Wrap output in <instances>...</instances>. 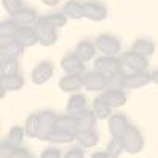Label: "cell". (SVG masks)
I'll return each mask as SVG.
<instances>
[{
	"label": "cell",
	"instance_id": "cell-1",
	"mask_svg": "<svg viewBox=\"0 0 158 158\" xmlns=\"http://www.w3.org/2000/svg\"><path fill=\"white\" fill-rule=\"evenodd\" d=\"M25 135V130L21 127H13L10 130V133L6 136V139H3L2 146H0V156L2 158H8L11 156V153L15 152L18 147H21V142L24 139Z\"/></svg>",
	"mask_w": 158,
	"mask_h": 158
},
{
	"label": "cell",
	"instance_id": "cell-2",
	"mask_svg": "<svg viewBox=\"0 0 158 158\" xmlns=\"http://www.w3.org/2000/svg\"><path fill=\"white\" fill-rule=\"evenodd\" d=\"M35 32L38 35V41L43 46H52L57 41V29L52 27V25L48 22L46 16L44 18H38V22L35 25Z\"/></svg>",
	"mask_w": 158,
	"mask_h": 158
},
{
	"label": "cell",
	"instance_id": "cell-3",
	"mask_svg": "<svg viewBox=\"0 0 158 158\" xmlns=\"http://www.w3.org/2000/svg\"><path fill=\"white\" fill-rule=\"evenodd\" d=\"M122 141L125 144V150L128 153H138L144 147V138L141 135V131L136 127H131V125L128 127L125 135L122 136Z\"/></svg>",
	"mask_w": 158,
	"mask_h": 158
},
{
	"label": "cell",
	"instance_id": "cell-4",
	"mask_svg": "<svg viewBox=\"0 0 158 158\" xmlns=\"http://www.w3.org/2000/svg\"><path fill=\"white\" fill-rule=\"evenodd\" d=\"M38 120H40V128H38V139L46 141V138L54 131L56 128V120L57 115L52 111H40L38 112Z\"/></svg>",
	"mask_w": 158,
	"mask_h": 158
},
{
	"label": "cell",
	"instance_id": "cell-5",
	"mask_svg": "<svg viewBox=\"0 0 158 158\" xmlns=\"http://www.w3.org/2000/svg\"><path fill=\"white\" fill-rule=\"evenodd\" d=\"M97 49L101 52L103 56H111L114 57L118 51H120V41L109 33H103L97 38V43H95Z\"/></svg>",
	"mask_w": 158,
	"mask_h": 158
},
{
	"label": "cell",
	"instance_id": "cell-6",
	"mask_svg": "<svg viewBox=\"0 0 158 158\" xmlns=\"http://www.w3.org/2000/svg\"><path fill=\"white\" fill-rule=\"evenodd\" d=\"M94 67H95L97 71H100V73H103L106 77H109L112 73H115V71L120 70L123 65H122L120 59H115V57H111V56H100V57L95 60Z\"/></svg>",
	"mask_w": 158,
	"mask_h": 158
},
{
	"label": "cell",
	"instance_id": "cell-7",
	"mask_svg": "<svg viewBox=\"0 0 158 158\" xmlns=\"http://www.w3.org/2000/svg\"><path fill=\"white\" fill-rule=\"evenodd\" d=\"M120 62H122V65H125L127 68L133 70V73L146 71V68L149 67L147 57H144L141 54H136V52H133V51H128V52H125V54H122Z\"/></svg>",
	"mask_w": 158,
	"mask_h": 158
},
{
	"label": "cell",
	"instance_id": "cell-8",
	"mask_svg": "<svg viewBox=\"0 0 158 158\" xmlns=\"http://www.w3.org/2000/svg\"><path fill=\"white\" fill-rule=\"evenodd\" d=\"M84 87L87 90H95V92H103L108 87V77L100 71H89L84 76Z\"/></svg>",
	"mask_w": 158,
	"mask_h": 158
},
{
	"label": "cell",
	"instance_id": "cell-9",
	"mask_svg": "<svg viewBox=\"0 0 158 158\" xmlns=\"http://www.w3.org/2000/svg\"><path fill=\"white\" fill-rule=\"evenodd\" d=\"M62 68L63 71L70 74V76H79L82 74L85 67H84V60H81L76 54H68L62 59Z\"/></svg>",
	"mask_w": 158,
	"mask_h": 158
},
{
	"label": "cell",
	"instance_id": "cell-10",
	"mask_svg": "<svg viewBox=\"0 0 158 158\" xmlns=\"http://www.w3.org/2000/svg\"><path fill=\"white\" fill-rule=\"evenodd\" d=\"M54 74V67L51 62H40L32 71V82L36 85L44 84L48 79H51V76Z\"/></svg>",
	"mask_w": 158,
	"mask_h": 158
},
{
	"label": "cell",
	"instance_id": "cell-11",
	"mask_svg": "<svg viewBox=\"0 0 158 158\" xmlns=\"http://www.w3.org/2000/svg\"><path fill=\"white\" fill-rule=\"evenodd\" d=\"M0 49H2V57H13L18 59L19 56L24 54V46L18 43L13 36L10 38H0Z\"/></svg>",
	"mask_w": 158,
	"mask_h": 158
},
{
	"label": "cell",
	"instance_id": "cell-12",
	"mask_svg": "<svg viewBox=\"0 0 158 158\" xmlns=\"http://www.w3.org/2000/svg\"><path fill=\"white\" fill-rule=\"evenodd\" d=\"M82 13H84V18L90 19V21H103L104 18L108 16V10L106 6H103L101 3L97 2H87L82 5Z\"/></svg>",
	"mask_w": 158,
	"mask_h": 158
},
{
	"label": "cell",
	"instance_id": "cell-13",
	"mask_svg": "<svg viewBox=\"0 0 158 158\" xmlns=\"http://www.w3.org/2000/svg\"><path fill=\"white\" fill-rule=\"evenodd\" d=\"M149 82H152V77L147 71H136V73L127 74L123 89H139V87L147 85Z\"/></svg>",
	"mask_w": 158,
	"mask_h": 158
},
{
	"label": "cell",
	"instance_id": "cell-14",
	"mask_svg": "<svg viewBox=\"0 0 158 158\" xmlns=\"http://www.w3.org/2000/svg\"><path fill=\"white\" fill-rule=\"evenodd\" d=\"M15 40L18 43H21L24 48H29V46L40 43L38 35L33 27H18V30L15 32Z\"/></svg>",
	"mask_w": 158,
	"mask_h": 158
},
{
	"label": "cell",
	"instance_id": "cell-15",
	"mask_svg": "<svg viewBox=\"0 0 158 158\" xmlns=\"http://www.w3.org/2000/svg\"><path fill=\"white\" fill-rule=\"evenodd\" d=\"M100 98L106 104H109L111 108H118L122 104H125L127 101V95L125 92H122V89H108L106 92H103L100 95Z\"/></svg>",
	"mask_w": 158,
	"mask_h": 158
},
{
	"label": "cell",
	"instance_id": "cell-16",
	"mask_svg": "<svg viewBox=\"0 0 158 158\" xmlns=\"http://www.w3.org/2000/svg\"><path fill=\"white\" fill-rule=\"evenodd\" d=\"M18 27H33L38 22V16L32 8H24L11 18Z\"/></svg>",
	"mask_w": 158,
	"mask_h": 158
},
{
	"label": "cell",
	"instance_id": "cell-17",
	"mask_svg": "<svg viewBox=\"0 0 158 158\" xmlns=\"http://www.w3.org/2000/svg\"><path fill=\"white\" fill-rule=\"evenodd\" d=\"M130 123H128V118L123 114H115L111 115V120H109V131L112 138H122L125 135V131L128 130Z\"/></svg>",
	"mask_w": 158,
	"mask_h": 158
},
{
	"label": "cell",
	"instance_id": "cell-18",
	"mask_svg": "<svg viewBox=\"0 0 158 158\" xmlns=\"http://www.w3.org/2000/svg\"><path fill=\"white\" fill-rule=\"evenodd\" d=\"M59 87L63 92L76 94V92H79V90L84 87V76H81V74H79V76H70V74H67L65 77L60 79Z\"/></svg>",
	"mask_w": 158,
	"mask_h": 158
},
{
	"label": "cell",
	"instance_id": "cell-19",
	"mask_svg": "<svg viewBox=\"0 0 158 158\" xmlns=\"http://www.w3.org/2000/svg\"><path fill=\"white\" fill-rule=\"evenodd\" d=\"M85 111V97L81 94H73L68 100V106H67V112L73 117H77L81 112Z\"/></svg>",
	"mask_w": 158,
	"mask_h": 158
},
{
	"label": "cell",
	"instance_id": "cell-20",
	"mask_svg": "<svg viewBox=\"0 0 158 158\" xmlns=\"http://www.w3.org/2000/svg\"><path fill=\"white\" fill-rule=\"evenodd\" d=\"M77 131H90L95 128V122H97V115L94 114V111L85 109L84 112H81L77 117ZM76 131V133H77Z\"/></svg>",
	"mask_w": 158,
	"mask_h": 158
},
{
	"label": "cell",
	"instance_id": "cell-21",
	"mask_svg": "<svg viewBox=\"0 0 158 158\" xmlns=\"http://www.w3.org/2000/svg\"><path fill=\"white\" fill-rule=\"evenodd\" d=\"M74 141H76L81 147L90 149V147L97 146V142H98V135H97V131H94V130H90V131H77Z\"/></svg>",
	"mask_w": 158,
	"mask_h": 158
},
{
	"label": "cell",
	"instance_id": "cell-22",
	"mask_svg": "<svg viewBox=\"0 0 158 158\" xmlns=\"http://www.w3.org/2000/svg\"><path fill=\"white\" fill-rule=\"evenodd\" d=\"M0 84H2V90L6 92H16L22 89L24 85V79L19 74H13V76H0Z\"/></svg>",
	"mask_w": 158,
	"mask_h": 158
},
{
	"label": "cell",
	"instance_id": "cell-23",
	"mask_svg": "<svg viewBox=\"0 0 158 158\" xmlns=\"http://www.w3.org/2000/svg\"><path fill=\"white\" fill-rule=\"evenodd\" d=\"M76 138L74 133H70V131H63V130H59V128H54V131L46 138L48 142H52V144H68V142H73Z\"/></svg>",
	"mask_w": 158,
	"mask_h": 158
},
{
	"label": "cell",
	"instance_id": "cell-24",
	"mask_svg": "<svg viewBox=\"0 0 158 158\" xmlns=\"http://www.w3.org/2000/svg\"><path fill=\"white\" fill-rule=\"evenodd\" d=\"M131 51L136 52V54H141L144 57H149L153 54L155 51V44L153 41H150V40H146V38H141L138 40V41L133 43V46H131Z\"/></svg>",
	"mask_w": 158,
	"mask_h": 158
},
{
	"label": "cell",
	"instance_id": "cell-25",
	"mask_svg": "<svg viewBox=\"0 0 158 158\" xmlns=\"http://www.w3.org/2000/svg\"><path fill=\"white\" fill-rule=\"evenodd\" d=\"M56 128L63 130V131H70V133H74L77 131V118L73 115H57L56 120Z\"/></svg>",
	"mask_w": 158,
	"mask_h": 158
},
{
	"label": "cell",
	"instance_id": "cell-26",
	"mask_svg": "<svg viewBox=\"0 0 158 158\" xmlns=\"http://www.w3.org/2000/svg\"><path fill=\"white\" fill-rule=\"evenodd\" d=\"M95 51H97V46L95 44H92L90 41H81V43L76 46L74 54L81 60L87 62V60H90L92 57L95 56Z\"/></svg>",
	"mask_w": 158,
	"mask_h": 158
},
{
	"label": "cell",
	"instance_id": "cell-27",
	"mask_svg": "<svg viewBox=\"0 0 158 158\" xmlns=\"http://www.w3.org/2000/svg\"><path fill=\"white\" fill-rule=\"evenodd\" d=\"M18 71H19L18 59H13V57H2L0 74H2V76H13V74H18Z\"/></svg>",
	"mask_w": 158,
	"mask_h": 158
},
{
	"label": "cell",
	"instance_id": "cell-28",
	"mask_svg": "<svg viewBox=\"0 0 158 158\" xmlns=\"http://www.w3.org/2000/svg\"><path fill=\"white\" fill-rule=\"evenodd\" d=\"M63 15L68 18H73V19H81V18H84L82 5L79 2H76V0H70L63 6Z\"/></svg>",
	"mask_w": 158,
	"mask_h": 158
},
{
	"label": "cell",
	"instance_id": "cell-29",
	"mask_svg": "<svg viewBox=\"0 0 158 158\" xmlns=\"http://www.w3.org/2000/svg\"><path fill=\"white\" fill-rule=\"evenodd\" d=\"M111 106L109 104H106L100 97H97L94 100V114L97 115V118H100V120H104V118L111 117Z\"/></svg>",
	"mask_w": 158,
	"mask_h": 158
},
{
	"label": "cell",
	"instance_id": "cell-30",
	"mask_svg": "<svg viewBox=\"0 0 158 158\" xmlns=\"http://www.w3.org/2000/svg\"><path fill=\"white\" fill-rule=\"evenodd\" d=\"M123 150H125V144H123L122 138H112L106 147V152L111 158H118L123 153Z\"/></svg>",
	"mask_w": 158,
	"mask_h": 158
},
{
	"label": "cell",
	"instance_id": "cell-31",
	"mask_svg": "<svg viewBox=\"0 0 158 158\" xmlns=\"http://www.w3.org/2000/svg\"><path fill=\"white\" fill-rule=\"evenodd\" d=\"M38 128H40V120H38V114L29 115V118L25 120V135L29 138H38Z\"/></svg>",
	"mask_w": 158,
	"mask_h": 158
},
{
	"label": "cell",
	"instance_id": "cell-32",
	"mask_svg": "<svg viewBox=\"0 0 158 158\" xmlns=\"http://www.w3.org/2000/svg\"><path fill=\"white\" fill-rule=\"evenodd\" d=\"M125 71L123 68H120L118 71L112 73L109 77H108V87L109 89H123V82H125Z\"/></svg>",
	"mask_w": 158,
	"mask_h": 158
},
{
	"label": "cell",
	"instance_id": "cell-33",
	"mask_svg": "<svg viewBox=\"0 0 158 158\" xmlns=\"http://www.w3.org/2000/svg\"><path fill=\"white\" fill-rule=\"evenodd\" d=\"M16 30H18V25L15 24L13 19L3 21L2 24H0V38H10V36L15 38V32Z\"/></svg>",
	"mask_w": 158,
	"mask_h": 158
},
{
	"label": "cell",
	"instance_id": "cell-34",
	"mask_svg": "<svg viewBox=\"0 0 158 158\" xmlns=\"http://www.w3.org/2000/svg\"><path fill=\"white\" fill-rule=\"evenodd\" d=\"M5 10L10 13L11 16H15L16 13H19L21 10H24V3L22 0H2Z\"/></svg>",
	"mask_w": 158,
	"mask_h": 158
},
{
	"label": "cell",
	"instance_id": "cell-35",
	"mask_svg": "<svg viewBox=\"0 0 158 158\" xmlns=\"http://www.w3.org/2000/svg\"><path fill=\"white\" fill-rule=\"evenodd\" d=\"M46 19H48V22L52 25V27H56V29H60V27H63L65 24H67V16L63 15H60V13H56V15H49V16H46Z\"/></svg>",
	"mask_w": 158,
	"mask_h": 158
},
{
	"label": "cell",
	"instance_id": "cell-36",
	"mask_svg": "<svg viewBox=\"0 0 158 158\" xmlns=\"http://www.w3.org/2000/svg\"><path fill=\"white\" fill-rule=\"evenodd\" d=\"M40 158H63V156H62V153H60L59 149L49 147V149L43 150V153H41V156H40Z\"/></svg>",
	"mask_w": 158,
	"mask_h": 158
},
{
	"label": "cell",
	"instance_id": "cell-37",
	"mask_svg": "<svg viewBox=\"0 0 158 158\" xmlns=\"http://www.w3.org/2000/svg\"><path fill=\"white\" fill-rule=\"evenodd\" d=\"M63 158H84V150L82 147H73L63 155Z\"/></svg>",
	"mask_w": 158,
	"mask_h": 158
},
{
	"label": "cell",
	"instance_id": "cell-38",
	"mask_svg": "<svg viewBox=\"0 0 158 158\" xmlns=\"http://www.w3.org/2000/svg\"><path fill=\"white\" fill-rule=\"evenodd\" d=\"M32 153L27 150V149H24V147H18L15 152L11 153V156L10 158H27V156H30Z\"/></svg>",
	"mask_w": 158,
	"mask_h": 158
},
{
	"label": "cell",
	"instance_id": "cell-39",
	"mask_svg": "<svg viewBox=\"0 0 158 158\" xmlns=\"http://www.w3.org/2000/svg\"><path fill=\"white\" fill-rule=\"evenodd\" d=\"M90 158H111L108 155V152H95V153H92Z\"/></svg>",
	"mask_w": 158,
	"mask_h": 158
},
{
	"label": "cell",
	"instance_id": "cell-40",
	"mask_svg": "<svg viewBox=\"0 0 158 158\" xmlns=\"http://www.w3.org/2000/svg\"><path fill=\"white\" fill-rule=\"evenodd\" d=\"M41 2L44 5H48V6H56V5L60 3V0H41Z\"/></svg>",
	"mask_w": 158,
	"mask_h": 158
},
{
	"label": "cell",
	"instance_id": "cell-41",
	"mask_svg": "<svg viewBox=\"0 0 158 158\" xmlns=\"http://www.w3.org/2000/svg\"><path fill=\"white\" fill-rule=\"evenodd\" d=\"M150 77H152V82H155V84H158V70H155V71H152V73H150Z\"/></svg>",
	"mask_w": 158,
	"mask_h": 158
},
{
	"label": "cell",
	"instance_id": "cell-42",
	"mask_svg": "<svg viewBox=\"0 0 158 158\" xmlns=\"http://www.w3.org/2000/svg\"><path fill=\"white\" fill-rule=\"evenodd\" d=\"M27 158H35V156H33V155H30V156H27Z\"/></svg>",
	"mask_w": 158,
	"mask_h": 158
}]
</instances>
